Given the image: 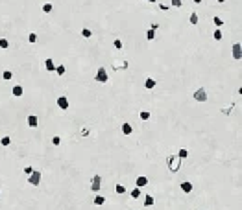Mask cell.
<instances>
[{
  "label": "cell",
  "mask_w": 242,
  "mask_h": 210,
  "mask_svg": "<svg viewBox=\"0 0 242 210\" xmlns=\"http://www.w3.org/2000/svg\"><path fill=\"white\" fill-rule=\"evenodd\" d=\"M57 105H59L61 111H67L68 109V98L67 96H59V98H57Z\"/></svg>",
  "instance_id": "obj_8"
},
{
  "label": "cell",
  "mask_w": 242,
  "mask_h": 210,
  "mask_svg": "<svg viewBox=\"0 0 242 210\" xmlns=\"http://www.w3.org/2000/svg\"><path fill=\"white\" fill-rule=\"evenodd\" d=\"M144 2H157V0H144Z\"/></svg>",
  "instance_id": "obj_41"
},
{
  "label": "cell",
  "mask_w": 242,
  "mask_h": 210,
  "mask_svg": "<svg viewBox=\"0 0 242 210\" xmlns=\"http://www.w3.org/2000/svg\"><path fill=\"white\" fill-rule=\"evenodd\" d=\"M233 57H235L237 61H240V57H242V44L240 42H235V44H233Z\"/></svg>",
  "instance_id": "obj_7"
},
{
  "label": "cell",
  "mask_w": 242,
  "mask_h": 210,
  "mask_svg": "<svg viewBox=\"0 0 242 210\" xmlns=\"http://www.w3.org/2000/svg\"><path fill=\"white\" fill-rule=\"evenodd\" d=\"M170 4H172L174 7H181V6H183V2H181V0H170Z\"/></svg>",
  "instance_id": "obj_35"
},
{
  "label": "cell",
  "mask_w": 242,
  "mask_h": 210,
  "mask_svg": "<svg viewBox=\"0 0 242 210\" xmlns=\"http://www.w3.org/2000/svg\"><path fill=\"white\" fill-rule=\"evenodd\" d=\"M80 135H81V137H89V129H87V127H81Z\"/></svg>",
  "instance_id": "obj_37"
},
{
  "label": "cell",
  "mask_w": 242,
  "mask_h": 210,
  "mask_svg": "<svg viewBox=\"0 0 242 210\" xmlns=\"http://www.w3.org/2000/svg\"><path fill=\"white\" fill-rule=\"evenodd\" d=\"M139 116H140V120H144V122H146V120H150V112H148V111H140Z\"/></svg>",
  "instance_id": "obj_31"
},
{
  "label": "cell",
  "mask_w": 242,
  "mask_h": 210,
  "mask_svg": "<svg viewBox=\"0 0 242 210\" xmlns=\"http://www.w3.org/2000/svg\"><path fill=\"white\" fill-rule=\"evenodd\" d=\"M45 68H46V72H54L56 70V65H54V59H45Z\"/></svg>",
  "instance_id": "obj_11"
},
{
  "label": "cell",
  "mask_w": 242,
  "mask_h": 210,
  "mask_svg": "<svg viewBox=\"0 0 242 210\" xmlns=\"http://www.w3.org/2000/svg\"><path fill=\"white\" fill-rule=\"evenodd\" d=\"M159 9H161V11H168V9H170V6H165V4H159Z\"/></svg>",
  "instance_id": "obj_39"
},
{
  "label": "cell",
  "mask_w": 242,
  "mask_h": 210,
  "mask_svg": "<svg viewBox=\"0 0 242 210\" xmlns=\"http://www.w3.org/2000/svg\"><path fill=\"white\" fill-rule=\"evenodd\" d=\"M213 37H214V41H222V30L216 28V30H214V33H213Z\"/></svg>",
  "instance_id": "obj_22"
},
{
  "label": "cell",
  "mask_w": 242,
  "mask_h": 210,
  "mask_svg": "<svg viewBox=\"0 0 242 210\" xmlns=\"http://www.w3.org/2000/svg\"><path fill=\"white\" fill-rule=\"evenodd\" d=\"M135 182H137V188H144V186L148 184V177L140 175V177H137V179H135Z\"/></svg>",
  "instance_id": "obj_12"
},
{
  "label": "cell",
  "mask_w": 242,
  "mask_h": 210,
  "mask_svg": "<svg viewBox=\"0 0 242 210\" xmlns=\"http://www.w3.org/2000/svg\"><path fill=\"white\" fill-rule=\"evenodd\" d=\"M181 192H185V193H190V192H192V182H189V181L181 182Z\"/></svg>",
  "instance_id": "obj_16"
},
{
  "label": "cell",
  "mask_w": 242,
  "mask_h": 210,
  "mask_svg": "<svg viewBox=\"0 0 242 210\" xmlns=\"http://www.w3.org/2000/svg\"><path fill=\"white\" fill-rule=\"evenodd\" d=\"M26 122H28L30 127H37V125H39V118H37L35 114H30L28 118H26Z\"/></svg>",
  "instance_id": "obj_10"
},
{
  "label": "cell",
  "mask_w": 242,
  "mask_h": 210,
  "mask_svg": "<svg viewBox=\"0 0 242 210\" xmlns=\"http://www.w3.org/2000/svg\"><path fill=\"white\" fill-rule=\"evenodd\" d=\"M120 129H122V135H133V127H131L130 122H124Z\"/></svg>",
  "instance_id": "obj_9"
},
{
  "label": "cell",
  "mask_w": 242,
  "mask_h": 210,
  "mask_svg": "<svg viewBox=\"0 0 242 210\" xmlns=\"http://www.w3.org/2000/svg\"><path fill=\"white\" fill-rule=\"evenodd\" d=\"M166 164H168V170L172 173L179 172V168H181V158L178 157V155H168L166 157Z\"/></svg>",
  "instance_id": "obj_1"
},
{
  "label": "cell",
  "mask_w": 242,
  "mask_h": 210,
  "mask_svg": "<svg viewBox=\"0 0 242 210\" xmlns=\"http://www.w3.org/2000/svg\"><path fill=\"white\" fill-rule=\"evenodd\" d=\"M81 35H83L85 39H91V37H92V32H91L89 28H83V30H81Z\"/></svg>",
  "instance_id": "obj_24"
},
{
  "label": "cell",
  "mask_w": 242,
  "mask_h": 210,
  "mask_svg": "<svg viewBox=\"0 0 242 210\" xmlns=\"http://www.w3.org/2000/svg\"><path fill=\"white\" fill-rule=\"evenodd\" d=\"M178 157L181 158V160H183V158H187V157H189V149H185V147H181V149L178 151Z\"/></svg>",
  "instance_id": "obj_18"
},
{
  "label": "cell",
  "mask_w": 242,
  "mask_h": 210,
  "mask_svg": "<svg viewBox=\"0 0 242 210\" xmlns=\"http://www.w3.org/2000/svg\"><path fill=\"white\" fill-rule=\"evenodd\" d=\"M28 41H30V42H35V41H37V33H33V32H32V33L28 35Z\"/></svg>",
  "instance_id": "obj_36"
},
{
  "label": "cell",
  "mask_w": 242,
  "mask_h": 210,
  "mask_svg": "<svg viewBox=\"0 0 242 210\" xmlns=\"http://www.w3.org/2000/svg\"><path fill=\"white\" fill-rule=\"evenodd\" d=\"M192 2H194V4H201V0H192Z\"/></svg>",
  "instance_id": "obj_40"
},
{
  "label": "cell",
  "mask_w": 242,
  "mask_h": 210,
  "mask_svg": "<svg viewBox=\"0 0 242 210\" xmlns=\"http://www.w3.org/2000/svg\"><path fill=\"white\" fill-rule=\"evenodd\" d=\"M0 144H2L4 147H7V146L11 144V138H9V137H2V138H0Z\"/></svg>",
  "instance_id": "obj_25"
},
{
  "label": "cell",
  "mask_w": 242,
  "mask_h": 210,
  "mask_svg": "<svg viewBox=\"0 0 242 210\" xmlns=\"http://www.w3.org/2000/svg\"><path fill=\"white\" fill-rule=\"evenodd\" d=\"M198 20H200V18H198V13H190V15H189V22H190L192 26H196Z\"/></svg>",
  "instance_id": "obj_17"
},
{
  "label": "cell",
  "mask_w": 242,
  "mask_h": 210,
  "mask_svg": "<svg viewBox=\"0 0 242 210\" xmlns=\"http://www.w3.org/2000/svg\"><path fill=\"white\" fill-rule=\"evenodd\" d=\"M111 67H113V70H128V68H130V61H126V59H122V61H113Z\"/></svg>",
  "instance_id": "obj_5"
},
{
  "label": "cell",
  "mask_w": 242,
  "mask_h": 210,
  "mask_svg": "<svg viewBox=\"0 0 242 210\" xmlns=\"http://www.w3.org/2000/svg\"><path fill=\"white\" fill-rule=\"evenodd\" d=\"M113 46H115L116 50H122V48H124V44H122V41H120V39H115V42H113Z\"/></svg>",
  "instance_id": "obj_32"
},
{
  "label": "cell",
  "mask_w": 242,
  "mask_h": 210,
  "mask_svg": "<svg viewBox=\"0 0 242 210\" xmlns=\"http://www.w3.org/2000/svg\"><path fill=\"white\" fill-rule=\"evenodd\" d=\"M154 203H155V201H154V197H152V195H146V197H144V207H152Z\"/></svg>",
  "instance_id": "obj_20"
},
{
  "label": "cell",
  "mask_w": 242,
  "mask_h": 210,
  "mask_svg": "<svg viewBox=\"0 0 242 210\" xmlns=\"http://www.w3.org/2000/svg\"><path fill=\"white\" fill-rule=\"evenodd\" d=\"M130 195L133 197V199H139V197H140V188H133V190H131V193H130Z\"/></svg>",
  "instance_id": "obj_26"
},
{
  "label": "cell",
  "mask_w": 242,
  "mask_h": 210,
  "mask_svg": "<svg viewBox=\"0 0 242 210\" xmlns=\"http://www.w3.org/2000/svg\"><path fill=\"white\" fill-rule=\"evenodd\" d=\"M213 22H214V26H216V28H222V26H224V20H222L220 17H214Z\"/></svg>",
  "instance_id": "obj_28"
},
{
  "label": "cell",
  "mask_w": 242,
  "mask_h": 210,
  "mask_svg": "<svg viewBox=\"0 0 242 210\" xmlns=\"http://www.w3.org/2000/svg\"><path fill=\"white\" fill-rule=\"evenodd\" d=\"M0 48H2V50L9 48V41H7V39H0Z\"/></svg>",
  "instance_id": "obj_30"
},
{
  "label": "cell",
  "mask_w": 242,
  "mask_h": 210,
  "mask_svg": "<svg viewBox=\"0 0 242 210\" xmlns=\"http://www.w3.org/2000/svg\"><path fill=\"white\" fill-rule=\"evenodd\" d=\"M54 72H56V74H57V76H63V74H65V72H67V68H65V67H63V65H59V67H56V70H54Z\"/></svg>",
  "instance_id": "obj_21"
},
{
  "label": "cell",
  "mask_w": 242,
  "mask_h": 210,
  "mask_svg": "<svg viewBox=\"0 0 242 210\" xmlns=\"http://www.w3.org/2000/svg\"><path fill=\"white\" fill-rule=\"evenodd\" d=\"M2 77H4V79H6V81H9V79H11V77H13V72H11V70H4V74H2Z\"/></svg>",
  "instance_id": "obj_27"
},
{
  "label": "cell",
  "mask_w": 242,
  "mask_h": 210,
  "mask_svg": "<svg viewBox=\"0 0 242 210\" xmlns=\"http://www.w3.org/2000/svg\"><path fill=\"white\" fill-rule=\"evenodd\" d=\"M52 9H54L52 2H45V4H43V11H45V13H50Z\"/></svg>",
  "instance_id": "obj_19"
},
{
  "label": "cell",
  "mask_w": 242,
  "mask_h": 210,
  "mask_svg": "<svg viewBox=\"0 0 242 210\" xmlns=\"http://www.w3.org/2000/svg\"><path fill=\"white\" fill-rule=\"evenodd\" d=\"M94 79L98 81V83H105V81L109 79V76H107V70H105L104 67H100V68H98V72H96V76H94Z\"/></svg>",
  "instance_id": "obj_4"
},
{
  "label": "cell",
  "mask_w": 242,
  "mask_h": 210,
  "mask_svg": "<svg viewBox=\"0 0 242 210\" xmlns=\"http://www.w3.org/2000/svg\"><path fill=\"white\" fill-rule=\"evenodd\" d=\"M100 188H102V177H100V175H94V177L91 179V192L98 193Z\"/></svg>",
  "instance_id": "obj_2"
},
{
  "label": "cell",
  "mask_w": 242,
  "mask_h": 210,
  "mask_svg": "<svg viewBox=\"0 0 242 210\" xmlns=\"http://www.w3.org/2000/svg\"><path fill=\"white\" fill-rule=\"evenodd\" d=\"M192 100L194 102H207V90L205 88H198L192 94Z\"/></svg>",
  "instance_id": "obj_3"
},
{
  "label": "cell",
  "mask_w": 242,
  "mask_h": 210,
  "mask_svg": "<svg viewBox=\"0 0 242 210\" xmlns=\"http://www.w3.org/2000/svg\"><path fill=\"white\" fill-rule=\"evenodd\" d=\"M28 177H30V179H28V182H30L32 186H37L39 182H41V172H37V170H33L32 175H28Z\"/></svg>",
  "instance_id": "obj_6"
},
{
  "label": "cell",
  "mask_w": 242,
  "mask_h": 210,
  "mask_svg": "<svg viewBox=\"0 0 242 210\" xmlns=\"http://www.w3.org/2000/svg\"><path fill=\"white\" fill-rule=\"evenodd\" d=\"M32 172H33L32 166H26V168H24V173H26V175H32Z\"/></svg>",
  "instance_id": "obj_38"
},
{
  "label": "cell",
  "mask_w": 242,
  "mask_h": 210,
  "mask_svg": "<svg viewBox=\"0 0 242 210\" xmlns=\"http://www.w3.org/2000/svg\"><path fill=\"white\" fill-rule=\"evenodd\" d=\"M233 107H235V103H229V105H227V107H225V109H222V112H224V114H229V112L233 111Z\"/></svg>",
  "instance_id": "obj_33"
},
{
  "label": "cell",
  "mask_w": 242,
  "mask_h": 210,
  "mask_svg": "<svg viewBox=\"0 0 242 210\" xmlns=\"http://www.w3.org/2000/svg\"><path fill=\"white\" fill-rule=\"evenodd\" d=\"M146 39H148V41H154V39H155V30H152V28L148 30V32H146Z\"/></svg>",
  "instance_id": "obj_23"
},
{
  "label": "cell",
  "mask_w": 242,
  "mask_h": 210,
  "mask_svg": "<svg viewBox=\"0 0 242 210\" xmlns=\"http://www.w3.org/2000/svg\"><path fill=\"white\" fill-rule=\"evenodd\" d=\"M155 85H157V81H155L154 77H146V81H144V87H146L148 90H152V88H155Z\"/></svg>",
  "instance_id": "obj_13"
},
{
  "label": "cell",
  "mask_w": 242,
  "mask_h": 210,
  "mask_svg": "<svg viewBox=\"0 0 242 210\" xmlns=\"http://www.w3.org/2000/svg\"><path fill=\"white\" fill-rule=\"evenodd\" d=\"M92 203H94L96 207H102V205L105 203V197L102 195V193H96V195H94V199H92Z\"/></svg>",
  "instance_id": "obj_14"
},
{
  "label": "cell",
  "mask_w": 242,
  "mask_h": 210,
  "mask_svg": "<svg viewBox=\"0 0 242 210\" xmlns=\"http://www.w3.org/2000/svg\"><path fill=\"white\" fill-rule=\"evenodd\" d=\"M115 192L116 193H126V186H124V184H116L115 186Z\"/></svg>",
  "instance_id": "obj_29"
},
{
  "label": "cell",
  "mask_w": 242,
  "mask_h": 210,
  "mask_svg": "<svg viewBox=\"0 0 242 210\" xmlns=\"http://www.w3.org/2000/svg\"><path fill=\"white\" fill-rule=\"evenodd\" d=\"M11 94H13V96H17V98H21V96L24 94V90H22V87H21V85H15V87L11 88Z\"/></svg>",
  "instance_id": "obj_15"
},
{
  "label": "cell",
  "mask_w": 242,
  "mask_h": 210,
  "mask_svg": "<svg viewBox=\"0 0 242 210\" xmlns=\"http://www.w3.org/2000/svg\"><path fill=\"white\" fill-rule=\"evenodd\" d=\"M52 144H54V146H59V144H61V137H57V135L52 137Z\"/></svg>",
  "instance_id": "obj_34"
},
{
  "label": "cell",
  "mask_w": 242,
  "mask_h": 210,
  "mask_svg": "<svg viewBox=\"0 0 242 210\" xmlns=\"http://www.w3.org/2000/svg\"><path fill=\"white\" fill-rule=\"evenodd\" d=\"M216 2H220V4H222V2H225V0H216Z\"/></svg>",
  "instance_id": "obj_42"
}]
</instances>
